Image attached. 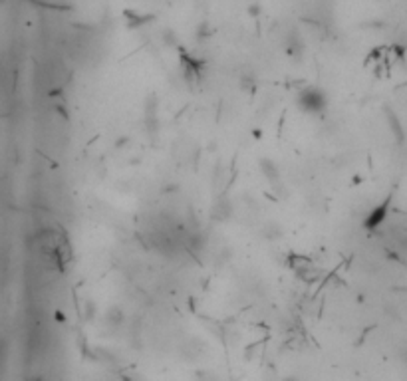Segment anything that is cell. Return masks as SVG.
I'll return each mask as SVG.
<instances>
[{
	"label": "cell",
	"mask_w": 407,
	"mask_h": 381,
	"mask_svg": "<svg viewBox=\"0 0 407 381\" xmlns=\"http://www.w3.org/2000/svg\"><path fill=\"white\" fill-rule=\"evenodd\" d=\"M298 106L306 113H322L328 106L326 92L320 90L318 86H308L298 93Z\"/></svg>",
	"instance_id": "6da1fadb"
},
{
	"label": "cell",
	"mask_w": 407,
	"mask_h": 381,
	"mask_svg": "<svg viewBox=\"0 0 407 381\" xmlns=\"http://www.w3.org/2000/svg\"><path fill=\"white\" fill-rule=\"evenodd\" d=\"M260 171L266 177V181L272 185V189L278 193V187H282L280 185V169H278V165L272 159L264 157V159H260Z\"/></svg>",
	"instance_id": "7a4b0ae2"
},
{
	"label": "cell",
	"mask_w": 407,
	"mask_h": 381,
	"mask_svg": "<svg viewBox=\"0 0 407 381\" xmlns=\"http://www.w3.org/2000/svg\"><path fill=\"white\" fill-rule=\"evenodd\" d=\"M157 107H159V99L155 93H149L145 97V104H143V111H145V125L149 131H155L157 127Z\"/></svg>",
	"instance_id": "3957f363"
},
{
	"label": "cell",
	"mask_w": 407,
	"mask_h": 381,
	"mask_svg": "<svg viewBox=\"0 0 407 381\" xmlns=\"http://www.w3.org/2000/svg\"><path fill=\"white\" fill-rule=\"evenodd\" d=\"M304 42H302V36L298 34L296 30H292L288 34L286 38V52L290 58H294V60H302V56H304Z\"/></svg>",
	"instance_id": "277c9868"
},
{
	"label": "cell",
	"mask_w": 407,
	"mask_h": 381,
	"mask_svg": "<svg viewBox=\"0 0 407 381\" xmlns=\"http://www.w3.org/2000/svg\"><path fill=\"white\" fill-rule=\"evenodd\" d=\"M211 216L215 220H219V223H225L228 220L230 216H232V205H230V200L226 197H221L217 203H215V207H212V213Z\"/></svg>",
	"instance_id": "5b68a950"
},
{
	"label": "cell",
	"mask_w": 407,
	"mask_h": 381,
	"mask_svg": "<svg viewBox=\"0 0 407 381\" xmlns=\"http://www.w3.org/2000/svg\"><path fill=\"white\" fill-rule=\"evenodd\" d=\"M123 14H125V20H127V28H129V30L141 28V26L151 24V22L155 20V16H153V14H139V12H135V10H125Z\"/></svg>",
	"instance_id": "8992f818"
},
{
	"label": "cell",
	"mask_w": 407,
	"mask_h": 381,
	"mask_svg": "<svg viewBox=\"0 0 407 381\" xmlns=\"http://www.w3.org/2000/svg\"><path fill=\"white\" fill-rule=\"evenodd\" d=\"M385 117H387V123H390V129L395 133V139H397L399 143H403V139H405V131H403V125H401V122H399L397 113L393 111L392 107H385Z\"/></svg>",
	"instance_id": "52a82bcc"
},
{
	"label": "cell",
	"mask_w": 407,
	"mask_h": 381,
	"mask_svg": "<svg viewBox=\"0 0 407 381\" xmlns=\"http://www.w3.org/2000/svg\"><path fill=\"white\" fill-rule=\"evenodd\" d=\"M385 214H387V200L383 203V205H379V207H376L372 213H370V216L365 218V229H376V227H379L381 223H383V218H385Z\"/></svg>",
	"instance_id": "ba28073f"
},
{
	"label": "cell",
	"mask_w": 407,
	"mask_h": 381,
	"mask_svg": "<svg viewBox=\"0 0 407 381\" xmlns=\"http://www.w3.org/2000/svg\"><path fill=\"white\" fill-rule=\"evenodd\" d=\"M123 320H125V314H123V310H121L120 306H111L106 312V324L107 326H111V328L121 326Z\"/></svg>",
	"instance_id": "9c48e42d"
},
{
	"label": "cell",
	"mask_w": 407,
	"mask_h": 381,
	"mask_svg": "<svg viewBox=\"0 0 407 381\" xmlns=\"http://www.w3.org/2000/svg\"><path fill=\"white\" fill-rule=\"evenodd\" d=\"M212 26H211V22L209 20H201L199 24H197V30H195V38L197 40H207V38H211L212 36Z\"/></svg>",
	"instance_id": "30bf717a"
},
{
	"label": "cell",
	"mask_w": 407,
	"mask_h": 381,
	"mask_svg": "<svg viewBox=\"0 0 407 381\" xmlns=\"http://www.w3.org/2000/svg\"><path fill=\"white\" fill-rule=\"evenodd\" d=\"M163 44H165V46H169V48H177V46H179V40H177L175 32L171 30V28L163 30Z\"/></svg>",
	"instance_id": "8fae6325"
},
{
	"label": "cell",
	"mask_w": 407,
	"mask_h": 381,
	"mask_svg": "<svg viewBox=\"0 0 407 381\" xmlns=\"http://www.w3.org/2000/svg\"><path fill=\"white\" fill-rule=\"evenodd\" d=\"M246 14L250 16V18H258V16L262 14V4L260 2H250L248 6H246Z\"/></svg>",
	"instance_id": "7c38bea8"
},
{
	"label": "cell",
	"mask_w": 407,
	"mask_h": 381,
	"mask_svg": "<svg viewBox=\"0 0 407 381\" xmlns=\"http://www.w3.org/2000/svg\"><path fill=\"white\" fill-rule=\"evenodd\" d=\"M253 86H255V77L244 74V76L241 77V90L242 92H248V90H253Z\"/></svg>",
	"instance_id": "4fadbf2b"
},
{
	"label": "cell",
	"mask_w": 407,
	"mask_h": 381,
	"mask_svg": "<svg viewBox=\"0 0 407 381\" xmlns=\"http://www.w3.org/2000/svg\"><path fill=\"white\" fill-rule=\"evenodd\" d=\"M93 316H95V304L88 300L86 302V320H93Z\"/></svg>",
	"instance_id": "5bb4252c"
},
{
	"label": "cell",
	"mask_w": 407,
	"mask_h": 381,
	"mask_svg": "<svg viewBox=\"0 0 407 381\" xmlns=\"http://www.w3.org/2000/svg\"><path fill=\"white\" fill-rule=\"evenodd\" d=\"M4 359H6V342L0 337V364H4Z\"/></svg>",
	"instance_id": "9a60e30c"
}]
</instances>
